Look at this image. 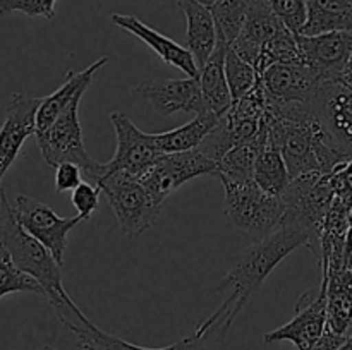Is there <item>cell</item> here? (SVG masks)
<instances>
[{
    "instance_id": "6da1fadb",
    "label": "cell",
    "mask_w": 352,
    "mask_h": 350,
    "mask_svg": "<svg viewBox=\"0 0 352 350\" xmlns=\"http://www.w3.org/2000/svg\"><path fill=\"white\" fill-rule=\"evenodd\" d=\"M309 237L296 225L282 223L277 230L258 239L237 256L226 277L215 287L217 294H227L226 301L212 316L199 323L196 331L210 340H223L250 299L265 283L272 271L299 247H308Z\"/></svg>"
},
{
    "instance_id": "7a4b0ae2",
    "label": "cell",
    "mask_w": 352,
    "mask_h": 350,
    "mask_svg": "<svg viewBox=\"0 0 352 350\" xmlns=\"http://www.w3.org/2000/svg\"><path fill=\"white\" fill-rule=\"evenodd\" d=\"M0 246L9 253L10 259L21 271L33 277L43 287L45 297L55 311L72 301L62 281V266L43 244L19 225L3 191L0 198Z\"/></svg>"
},
{
    "instance_id": "3957f363",
    "label": "cell",
    "mask_w": 352,
    "mask_h": 350,
    "mask_svg": "<svg viewBox=\"0 0 352 350\" xmlns=\"http://www.w3.org/2000/svg\"><path fill=\"white\" fill-rule=\"evenodd\" d=\"M219 178L226 191V215L237 230L263 239L280 226L284 216L282 196L267 194L253 178Z\"/></svg>"
},
{
    "instance_id": "277c9868",
    "label": "cell",
    "mask_w": 352,
    "mask_h": 350,
    "mask_svg": "<svg viewBox=\"0 0 352 350\" xmlns=\"http://www.w3.org/2000/svg\"><path fill=\"white\" fill-rule=\"evenodd\" d=\"M332 199L333 191L330 187L329 174L316 172L291 178L287 189L282 194L284 216L280 225L287 223L305 230L309 237L308 249L315 257H318L320 233Z\"/></svg>"
},
{
    "instance_id": "5b68a950",
    "label": "cell",
    "mask_w": 352,
    "mask_h": 350,
    "mask_svg": "<svg viewBox=\"0 0 352 350\" xmlns=\"http://www.w3.org/2000/svg\"><path fill=\"white\" fill-rule=\"evenodd\" d=\"M96 185L107 196L120 230L131 239H138L157 223L162 202L153 199L138 178L122 172H112L96 178Z\"/></svg>"
},
{
    "instance_id": "8992f818",
    "label": "cell",
    "mask_w": 352,
    "mask_h": 350,
    "mask_svg": "<svg viewBox=\"0 0 352 350\" xmlns=\"http://www.w3.org/2000/svg\"><path fill=\"white\" fill-rule=\"evenodd\" d=\"M82 96H78L71 102V105L57 117L50 129L43 134L36 136L38 150L45 163L50 167L72 161L79 165L81 170L89 178L95 177L100 163L93 160L88 154L85 146V137H82V127L79 122V102Z\"/></svg>"
},
{
    "instance_id": "52a82bcc",
    "label": "cell",
    "mask_w": 352,
    "mask_h": 350,
    "mask_svg": "<svg viewBox=\"0 0 352 350\" xmlns=\"http://www.w3.org/2000/svg\"><path fill=\"white\" fill-rule=\"evenodd\" d=\"M110 122L116 130V154L107 163H100L93 180L112 172H122L131 177L140 178L164 153L157 150L150 134L134 126L126 113L112 112Z\"/></svg>"
},
{
    "instance_id": "ba28073f",
    "label": "cell",
    "mask_w": 352,
    "mask_h": 350,
    "mask_svg": "<svg viewBox=\"0 0 352 350\" xmlns=\"http://www.w3.org/2000/svg\"><path fill=\"white\" fill-rule=\"evenodd\" d=\"M217 168L219 163L199 150L164 153L138 180L146 187L153 199L164 202L186 182L201 175H215Z\"/></svg>"
},
{
    "instance_id": "9c48e42d",
    "label": "cell",
    "mask_w": 352,
    "mask_h": 350,
    "mask_svg": "<svg viewBox=\"0 0 352 350\" xmlns=\"http://www.w3.org/2000/svg\"><path fill=\"white\" fill-rule=\"evenodd\" d=\"M12 208L19 225L38 242L43 244L50 250L54 259L62 266L67 249L69 232L85 222V218L81 215L60 218L50 206L24 194L16 196Z\"/></svg>"
},
{
    "instance_id": "30bf717a",
    "label": "cell",
    "mask_w": 352,
    "mask_h": 350,
    "mask_svg": "<svg viewBox=\"0 0 352 350\" xmlns=\"http://www.w3.org/2000/svg\"><path fill=\"white\" fill-rule=\"evenodd\" d=\"M311 112L346 160L352 158V88L340 81H323L309 103Z\"/></svg>"
},
{
    "instance_id": "8fae6325",
    "label": "cell",
    "mask_w": 352,
    "mask_h": 350,
    "mask_svg": "<svg viewBox=\"0 0 352 350\" xmlns=\"http://www.w3.org/2000/svg\"><path fill=\"white\" fill-rule=\"evenodd\" d=\"M327 328V301L325 280L320 287L308 290L299 297L296 304V314L285 325L272 329L263 336L265 343L291 342L296 350H308Z\"/></svg>"
},
{
    "instance_id": "7c38bea8",
    "label": "cell",
    "mask_w": 352,
    "mask_h": 350,
    "mask_svg": "<svg viewBox=\"0 0 352 350\" xmlns=\"http://www.w3.org/2000/svg\"><path fill=\"white\" fill-rule=\"evenodd\" d=\"M260 82L274 105L291 106L311 103L323 79L301 62L270 65L260 74Z\"/></svg>"
},
{
    "instance_id": "4fadbf2b",
    "label": "cell",
    "mask_w": 352,
    "mask_h": 350,
    "mask_svg": "<svg viewBox=\"0 0 352 350\" xmlns=\"http://www.w3.org/2000/svg\"><path fill=\"white\" fill-rule=\"evenodd\" d=\"M41 98L12 93L7 100L6 117L0 126V198L2 180L12 163L16 161L21 148L36 129V110Z\"/></svg>"
},
{
    "instance_id": "5bb4252c",
    "label": "cell",
    "mask_w": 352,
    "mask_h": 350,
    "mask_svg": "<svg viewBox=\"0 0 352 350\" xmlns=\"http://www.w3.org/2000/svg\"><path fill=\"white\" fill-rule=\"evenodd\" d=\"M133 93L146 100L162 117H170L174 113H201L206 112L198 79H162L150 78L141 81Z\"/></svg>"
},
{
    "instance_id": "9a60e30c",
    "label": "cell",
    "mask_w": 352,
    "mask_h": 350,
    "mask_svg": "<svg viewBox=\"0 0 352 350\" xmlns=\"http://www.w3.org/2000/svg\"><path fill=\"white\" fill-rule=\"evenodd\" d=\"M60 323L76 336L78 347L82 350H206V343H208V338L195 329L191 335L184 336L168 347H160V349L141 347L100 329L95 323L86 318L85 312L79 307L62 318Z\"/></svg>"
},
{
    "instance_id": "2e32d148",
    "label": "cell",
    "mask_w": 352,
    "mask_h": 350,
    "mask_svg": "<svg viewBox=\"0 0 352 350\" xmlns=\"http://www.w3.org/2000/svg\"><path fill=\"white\" fill-rule=\"evenodd\" d=\"M296 40L306 65L323 81H339L352 51V31H332L315 36L296 34Z\"/></svg>"
},
{
    "instance_id": "e0dca14e",
    "label": "cell",
    "mask_w": 352,
    "mask_h": 350,
    "mask_svg": "<svg viewBox=\"0 0 352 350\" xmlns=\"http://www.w3.org/2000/svg\"><path fill=\"white\" fill-rule=\"evenodd\" d=\"M112 24H116L120 30L127 31L133 36L140 38L143 43H146L158 57L162 58L167 64L174 65V67L181 69L188 78L198 79V65H196L195 58H192L191 51L188 50L182 45L175 43L174 40H170L165 34L158 33L157 30H153L151 26H148L146 23H143L141 19H138L136 16H131V14H112L110 16Z\"/></svg>"
},
{
    "instance_id": "ac0fdd59",
    "label": "cell",
    "mask_w": 352,
    "mask_h": 350,
    "mask_svg": "<svg viewBox=\"0 0 352 350\" xmlns=\"http://www.w3.org/2000/svg\"><path fill=\"white\" fill-rule=\"evenodd\" d=\"M284 27L282 21L272 12L267 0H250L243 30L230 47L243 60L256 69L261 47Z\"/></svg>"
},
{
    "instance_id": "d6986e66",
    "label": "cell",
    "mask_w": 352,
    "mask_h": 350,
    "mask_svg": "<svg viewBox=\"0 0 352 350\" xmlns=\"http://www.w3.org/2000/svg\"><path fill=\"white\" fill-rule=\"evenodd\" d=\"M107 62H109V57L103 55V57H100L98 60L89 64L85 71L81 72L69 71L64 84H62L58 89H55L52 95L41 98L40 105H38V110H36V129H34V136L47 132V130L50 129L52 124L57 120V117L60 115L69 105H71L72 100L85 95L88 86L91 84V79L93 75H95V72L100 71Z\"/></svg>"
},
{
    "instance_id": "ffe728a7",
    "label": "cell",
    "mask_w": 352,
    "mask_h": 350,
    "mask_svg": "<svg viewBox=\"0 0 352 350\" xmlns=\"http://www.w3.org/2000/svg\"><path fill=\"white\" fill-rule=\"evenodd\" d=\"M325 280L327 329L337 335L349 336L352 323V271L349 268L327 271Z\"/></svg>"
},
{
    "instance_id": "44dd1931",
    "label": "cell",
    "mask_w": 352,
    "mask_h": 350,
    "mask_svg": "<svg viewBox=\"0 0 352 350\" xmlns=\"http://www.w3.org/2000/svg\"><path fill=\"white\" fill-rule=\"evenodd\" d=\"M179 7L188 21V50L191 51L198 69L208 60L217 47V27L208 7L195 0H177Z\"/></svg>"
},
{
    "instance_id": "7402d4cb",
    "label": "cell",
    "mask_w": 352,
    "mask_h": 350,
    "mask_svg": "<svg viewBox=\"0 0 352 350\" xmlns=\"http://www.w3.org/2000/svg\"><path fill=\"white\" fill-rule=\"evenodd\" d=\"M227 43L222 40H217V47L208 60L199 67L198 84L201 89L203 102L210 112H215L222 115L232 105V96H230L229 84H227L226 69H223V58H226Z\"/></svg>"
},
{
    "instance_id": "603a6c76",
    "label": "cell",
    "mask_w": 352,
    "mask_h": 350,
    "mask_svg": "<svg viewBox=\"0 0 352 350\" xmlns=\"http://www.w3.org/2000/svg\"><path fill=\"white\" fill-rule=\"evenodd\" d=\"M306 23L299 34L352 31V0H306Z\"/></svg>"
},
{
    "instance_id": "cb8c5ba5",
    "label": "cell",
    "mask_w": 352,
    "mask_h": 350,
    "mask_svg": "<svg viewBox=\"0 0 352 350\" xmlns=\"http://www.w3.org/2000/svg\"><path fill=\"white\" fill-rule=\"evenodd\" d=\"M219 117V113L206 110V112L198 113L191 122L184 124V126L177 127V129L160 134H150L151 141H153L157 150L162 151V153H177V151L198 150L203 139L215 127Z\"/></svg>"
},
{
    "instance_id": "d4e9b609",
    "label": "cell",
    "mask_w": 352,
    "mask_h": 350,
    "mask_svg": "<svg viewBox=\"0 0 352 350\" xmlns=\"http://www.w3.org/2000/svg\"><path fill=\"white\" fill-rule=\"evenodd\" d=\"M253 180L258 187L272 196H282L287 189L291 177H289L287 165L282 158L277 148L263 146L258 153L253 167Z\"/></svg>"
},
{
    "instance_id": "484cf974",
    "label": "cell",
    "mask_w": 352,
    "mask_h": 350,
    "mask_svg": "<svg viewBox=\"0 0 352 350\" xmlns=\"http://www.w3.org/2000/svg\"><path fill=\"white\" fill-rule=\"evenodd\" d=\"M248 7H250V0H217L210 7L219 40L230 45L239 36L244 21H246Z\"/></svg>"
},
{
    "instance_id": "4316f807",
    "label": "cell",
    "mask_w": 352,
    "mask_h": 350,
    "mask_svg": "<svg viewBox=\"0 0 352 350\" xmlns=\"http://www.w3.org/2000/svg\"><path fill=\"white\" fill-rule=\"evenodd\" d=\"M301 62L302 57L296 34L291 33L287 27H284L261 47L256 72L261 74L265 69L274 64H301Z\"/></svg>"
},
{
    "instance_id": "83f0119b",
    "label": "cell",
    "mask_w": 352,
    "mask_h": 350,
    "mask_svg": "<svg viewBox=\"0 0 352 350\" xmlns=\"http://www.w3.org/2000/svg\"><path fill=\"white\" fill-rule=\"evenodd\" d=\"M223 69H226L227 84H229L232 102H236L244 93L250 91L256 84L258 79H260V74L256 72V69L251 64H248L246 60H243L230 45H227L226 48Z\"/></svg>"
},
{
    "instance_id": "f1b7e54d",
    "label": "cell",
    "mask_w": 352,
    "mask_h": 350,
    "mask_svg": "<svg viewBox=\"0 0 352 350\" xmlns=\"http://www.w3.org/2000/svg\"><path fill=\"white\" fill-rule=\"evenodd\" d=\"M17 292H30L45 297V290L33 277L21 271L10 259L9 253L0 246V299Z\"/></svg>"
},
{
    "instance_id": "f546056e",
    "label": "cell",
    "mask_w": 352,
    "mask_h": 350,
    "mask_svg": "<svg viewBox=\"0 0 352 350\" xmlns=\"http://www.w3.org/2000/svg\"><path fill=\"white\" fill-rule=\"evenodd\" d=\"M272 12L282 21L291 33L299 34L306 23V0H267Z\"/></svg>"
},
{
    "instance_id": "4dcf8cb0",
    "label": "cell",
    "mask_w": 352,
    "mask_h": 350,
    "mask_svg": "<svg viewBox=\"0 0 352 350\" xmlns=\"http://www.w3.org/2000/svg\"><path fill=\"white\" fill-rule=\"evenodd\" d=\"M57 0H0V16L23 12L28 17L54 19Z\"/></svg>"
},
{
    "instance_id": "1f68e13d",
    "label": "cell",
    "mask_w": 352,
    "mask_h": 350,
    "mask_svg": "<svg viewBox=\"0 0 352 350\" xmlns=\"http://www.w3.org/2000/svg\"><path fill=\"white\" fill-rule=\"evenodd\" d=\"M100 192L102 191L98 189V185H91L89 182H81L78 187L72 189L71 201L76 211H78V215L88 220L98 209Z\"/></svg>"
},
{
    "instance_id": "d6a6232c",
    "label": "cell",
    "mask_w": 352,
    "mask_h": 350,
    "mask_svg": "<svg viewBox=\"0 0 352 350\" xmlns=\"http://www.w3.org/2000/svg\"><path fill=\"white\" fill-rule=\"evenodd\" d=\"M329 182L333 196H339L352 202V158L329 172Z\"/></svg>"
},
{
    "instance_id": "836d02e7",
    "label": "cell",
    "mask_w": 352,
    "mask_h": 350,
    "mask_svg": "<svg viewBox=\"0 0 352 350\" xmlns=\"http://www.w3.org/2000/svg\"><path fill=\"white\" fill-rule=\"evenodd\" d=\"M81 167L72 161H64V163L55 167V191L65 192L72 191L82 182Z\"/></svg>"
},
{
    "instance_id": "e575fe53",
    "label": "cell",
    "mask_w": 352,
    "mask_h": 350,
    "mask_svg": "<svg viewBox=\"0 0 352 350\" xmlns=\"http://www.w3.org/2000/svg\"><path fill=\"white\" fill-rule=\"evenodd\" d=\"M346 340H347L346 335H337V333L329 331V329L325 328L323 335L320 336V338L316 340L308 350H337L344 342H346Z\"/></svg>"
},
{
    "instance_id": "d590c367",
    "label": "cell",
    "mask_w": 352,
    "mask_h": 350,
    "mask_svg": "<svg viewBox=\"0 0 352 350\" xmlns=\"http://www.w3.org/2000/svg\"><path fill=\"white\" fill-rule=\"evenodd\" d=\"M339 81L342 82V84H346L347 88H352V51H351L349 58H347V64L344 65L342 74H340Z\"/></svg>"
},
{
    "instance_id": "8d00e7d4",
    "label": "cell",
    "mask_w": 352,
    "mask_h": 350,
    "mask_svg": "<svg viewBox=\"0 0 352 350\" xmlns=\"http://www.w3.org/2000/svg\"><path fill=\"white\" fill-rule=\"evenodd\" d=\"M344 266L352 268V239H346V249H344Z\"/></svg>"
},
{
    "instance_id": "74e56055",
    "label": "cell",
    "mask_w": 352,
    "mask_h": 350,
    "mask_svg": "<svg viewBox=\"0 0 352 350\" xmlns=\"http://www.w3.org/2000/svg\"><path fill=\"white\" fill-rule=\"evenodd\" d=\"M337 350H352V333H351L349 336H347L346 342H344L342 345H340Z\"/></svg>"
},
{
    "instance_id": "f35d334b",
    "label": "cell",
    "mask_w": 352,
    "mask_h": 350,
    "mask_svg": "<svg viewBox=\"0 0 352 350\" xmlns=\"http://www.w3.org/2000/svg\"><path fill=\"white\" fill-rule=\"evenodd\" d=\"M347 223H349V229H347V237L346 239H352V206L349 209V218H347Z\"/></svg>"
},
{
    "instance_id": "ab89813d",
    "label": "cell",
    "mask_w": 352,
    "mask_h": 350,
    "mask_svg": "<svg viewBox=\"0 0 352 350\" xmlns=\"http://www.w3.org/2000/svg\"><path fill=\"white\" fill-rule=\"evenodd\" d=\"M195 2L201 3V5L208 7V9H210V7H212V5H213V3H215V2H217V0H195Z\"/></svg>"
},
{
    "instance_id": "60d3db41",
    "label": "cell",
    "mask_w": 352,
    "mask_h": 350,
    "mask_svg": "<svg viewBox=\"0 0 352 350\" xmlns=\"http://www.w3.org/2000/svg\"><path fill=\"white\" fill-rule=\"evenodd\" d=\"M36 350H60V349L55 345H50V343H45V345H41L40 349H36Z\"/></svg>"
},
{
    "instance_id": "b9f144b4",
    "label": "cell",
    "mask_w": 352,
    "mask_h": 350,
    "mask_svg": "<svg viewBox=\"0 0 352 350\" xmlns=\"http://www.w3.org/2000/svg\"><path fill=\"white\" fill-rule=\"evenodd\" d=\"M351 271H352V268H351ZM352 333V323H351V328H349V333H347V335H351Z\"/></svg>"
}]
</instances>
